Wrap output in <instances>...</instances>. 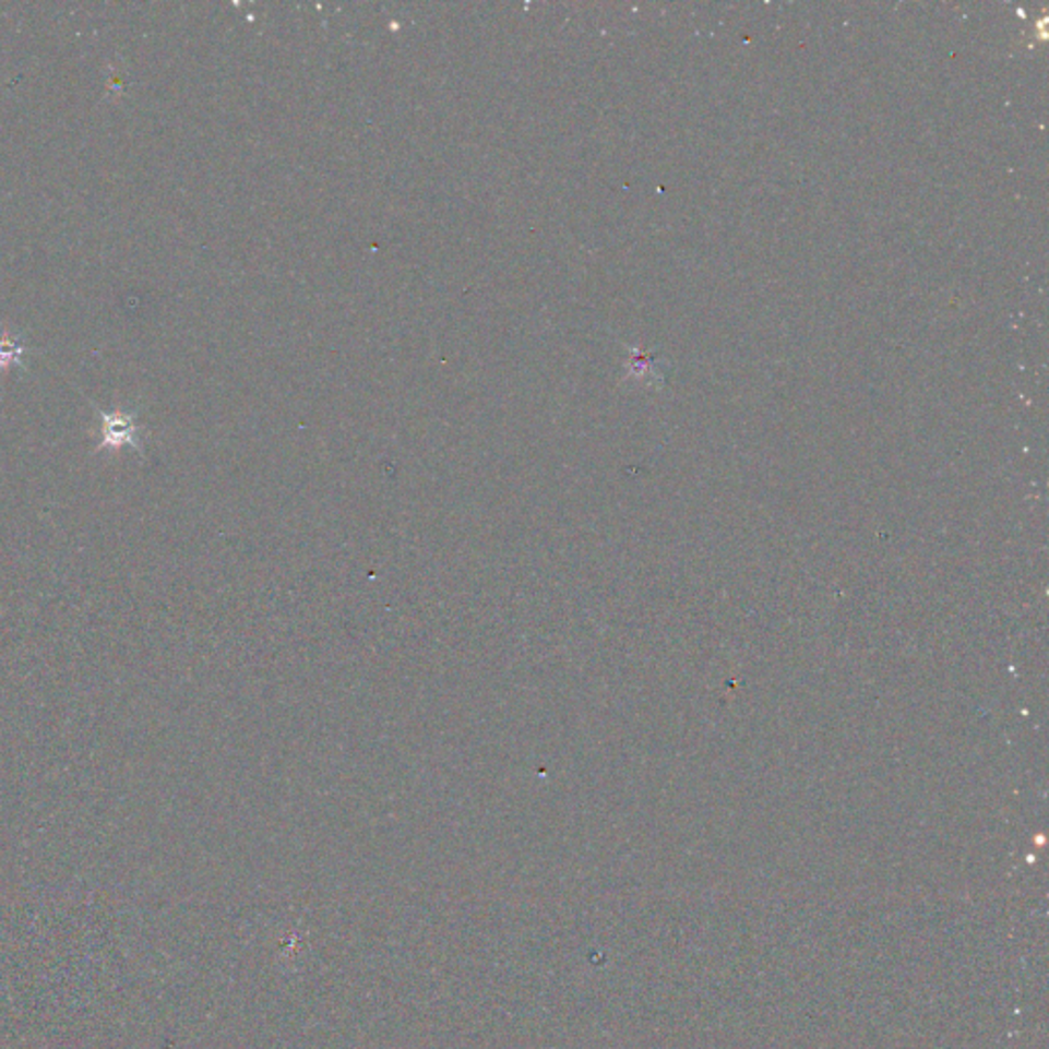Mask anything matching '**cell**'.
I'll return each instance as SVG.
<instances>
[{"label":"cell","mask_w":1049,"mask_h":1049,"mask_svg":"<svg viewBox=\"0 0 1049 1049\" xmlns=\"http://www.w3.org/2000/svg\"><path fill=\"white\" fill-rule=\"evenodd\" d=\"M103 420V445L100 448H121V445H132L138 448V427L134 417L123 415V413H99Z\"/></svg>","instance_id":"6da1fadb"},{"label":"cell","mask_w":1049,"mask_h":1049,"mask_svg":"<svg viewBox=\"0 0 1049 1049\" xmlns=\"http://www.w3.org/2000/svg\"><path fill=\"white\" fill-rule=\"evenodd\" d=\"M25 345L15 334L0 331V371L21 366Z\"/></svg>","instance_id":"7a4b0ae2"}]
</instances>
